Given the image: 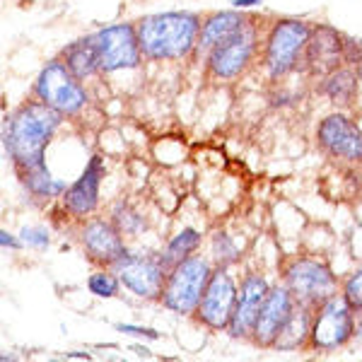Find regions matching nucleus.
Returning <instances> with one entry per match:
<instances>
[{"label":"nucleus","instance_id":"obj_1","mask_svg":"<svg viewBox=\"0 0 362 362\" xmlns=\"http://www.w3.org/2000/svg\"><path fill=\"white\" fill-rule=\"evenodd\" d=\"M63 114L54 107L39 102H29L20 107L5 124L3 138L10 160L15 162L17 172H29L46 165L44 153L49 140L54 138L56 128L61 126Z\"/></svg>","mask_w":362,"mask_h":362},{"label":"nucleus","instance_id":"obj_2","mask_svg":"<svg viewBox=\"0 0 362 362\" xmlns=\"http://www.w3.org/2000/svg\"><path fill=\"white\" fill-rule=\"evenodd\" d=\"M136 32L145 58H184L198 46L201 20L196 13H157L143 17Z\"/></svg>","mask_w":362,"mask_h":362},{"label":"nucleus","instance_id":"obj_3","mask_svg":"<svg viewBox=\"0 0 362 362\" xmlns=\"http://www.w3.org/2000/svg\"><path fill=\"white\" fill-rule=\"evenodd\" d=\"M210 276H213V268L203 256H186L184 261L174 264L167 276L165 290H162L165 307L174 314L198 312Z\"/></svg>","mask_w":362,"mask_h":362},{"label":"nucleus","instance_id":"obj_4","mask_svg":"<svg viewBox=\"0 0 362 362\" xmlns=\"http://www.w3.org/2000/svg\"><path fill=\"white\" fill-rule=\"evenodd\" d=\"M34 92L42 99L44 104L54 107L56 112H61L63 116H73L87 104V95L83 90V85L78 83L70 68L61 61H51L37 78Z\"/></svg>","mask_w":362,"mask_h":362},{"label":"nucleus","instance_id":"obj_5","mask_svg":"<svg viewBox=\"0 0 362 362\" xmlns=\"http://www.w3.org/2000/svg\"><path fill=\"white\" fill-rule=\"evenodd\" d=\"M355 309L346 297H329L321 302L312 321V346L319 350H336L346 346L355 334Z\"/></svg>","mask_w":362,"mask_h":362},{"label":"nucleus","instance_id":"obj_6","mask_svg":"<svg viewBox=\"0 0 362 362\" xmlns=\"http://www.w3.org/2000/svg\"><path fill=\"white\" fill-rule=\"evenodd\" d=\"M285 285L300 305L319 307L336 295V278L324 264L314 259H297L285 268Z\"/></svg>","mask_w":362,"mask_h":362},{"label":"nucleus","instance_id":"obj_7","mask_svg":"<svg viewBox=\"0 0 362 362\" xmlns=\"http://www.w3.org/2000/svg\"><path fill=\"white\" fill-rule=\"evenodd\" d=\"M99 56V68L104 73H116V70L136 68L140 63V42L138 32L133 25H112L99 29L95 37H90Z\"/></svg>","mask_w":362,"mask_h":362},{"label":"nucleus","instance_id":"obj_8","mask_svg":"<svg viewBox=\"0 0 362 362\" xmlns=\"http://www.w3.org/2000/svg\"><path fill=\"white\" fill-rule=\"evenodd\" d=\"M309 37H312V29L302 20H280L273 27L266 49V68L271 78H280L295 68L297 56L302 49H307Z\"/></svg>","mask_w":362,"mask_h":362},{"label":"nucleus","instance_id":"obj_9","mask_svg":"<svg viewBox=\"0 0 362 362\" xmlns=\"http://www.w3.org/2000/svg\"><path fill=\"white\" fill-rule=\"evenodd\" d=\"M167 261L165 256H131L126 254L124 259H119L114 264L116 276L121 278V285H126V290H131L133 295L143 297V300H155L162 297L167 283Z\"/></svg>","mask_w":362,"mask_h":362},{"label":"nucleus","instance_id":"obj_10","mask_svg":"<svg viewBox=\"0 0 362 362\" xmlns=\"http://www.w3.org/2000/svg\"><path fill=\"white\" fill-rule=\"evenodd\" d=\"M237 297H239V290H237L235 280H232L230 273L220 266V271H215L213 276H210V283H208L206 293H203V300H201V305H198V319L215 331L230 329V321L235 317Z\"/></svg>","mask_w":362,"mask_h":362},{"label":"nucleus","instance_id":"obj_11","mask_svg":"<svg viewBox=\"0 0 362 362\" xmlns=\"http://www.w3.org/2000/svg\"><path fill=\"white\" fill-rule=\"evenodd\" d=\"M256 49V29L247 20L232 37H227L223 44H218L208 56V68L215 78H235L247 68Z\"/></svg>","mask_w":362,"mask_h":362},{"label":"nucleus","instance_id":"obj_12","mask_svg":"<svg viewBox=\"0 0 362 362\" xmlns=\"http://www.w3.org/2000/svg\"><path fill=\"white\" fill-rule=\"evenodd\" d=\"M271 293V285L264 276H247L239 288L237 297V307H235V317L230 321V334L235 338H244L249 334H254L256 321H259L261 307H264L266 297Z\"/></svg>","mask_w":362,"mask_h":362},{"label":"nucleus","instance_id":"obj_13","mask_svg":"<svg viewBox=\"0 0 362 362\" xmlns=\"http://www.w3.org/2000/svg\"><path fill=\"white\" fill-rule=\"evenodd\" d=\"M319 143L334 157L350 162L362 160V131L343 114H331L321 121Z\"/></svg>","mask_w":362,"mask_h":362},{"label":"nucleus","instance_id":"obj_14","mask_svg":"<svg viewBox=\"0 0 362 362\" xmlns=\"http://www.w3.org/2000/svg\"><path fill=\"white\" fill-rule=\"evenodd\" d=\"M297 300L290 293V288H271L264 307H261L259 321H256L254 338L259 346H273V341L278 338L280 329L285 326V321L290 319V314L295 312Z\"/></svg>","mask_w":362,"mask_h":362},{"label":"nucleus","instance_id":"obj_15","mask_svg":"<svg viewBox=\"0 0 362 362\" xmlns=\"http://www.w3.org/2000/svg\"><path fill=\"white\" fill-rule=\"evenodd\" d=\"M80 239H83V247L87 254L95 261H99V264L114 266L116 261L128 254L124 239H121V230L114 223L90 220L83 227V232H80Z\"/></svg>","mask_w":362,"mask_h":362},{"label":"nucleus","instance_id":"obj_16","mask_svg":"<svg viewBox=\"0 0 362 362\" xmlns=\"http://www.w3.org/2000/svg\"><path fill=\"white\" fill-rule=\"evenodd\" d=\"M102 177H104L102 157H97V155L90 157V162H87L85 172L80 174V179L63 194V203H66V208L70 213L78 215V218H85V215H90L92 210L97 208Z\"/></svg>","mask_w":362,"mask_h":362},{"label":"nucleus","instance_id":"obj_17","mask_svg":"<svg viewBox=\"0 0 362 362\" xmlns=\"http://www.w3.org/2000/svg\"><path fill=\"white\" fill-rule=\"evenodd\" d=\"M343 37L331 27H319L312 32L307 44V63L314 73H331L338 68L343 58Z\"/></svg>","mask_w":362,"mask_h":362},{"label":"nucleus","instance_id":"obj_18","mask_svg":"<svg viewBox=\"0 0 362 362\" xmlns=\"http://www.w3.org/2000/svg\"><path fill=\"white\" fill-rule=\"evenodd\" d=\"M247 22V17H244L239 10H223V13H215L210 15L206 22H203L201 27V37H198V46L196 49L201 51H213L218 44H223L227 37H232V34L237 32L239 27Z\"/></svg>","mask_w":362,"mask_h":362},{"label":"nucleus","instance_id":"obj_19","mask_svg":"<svg viewBox=\"0 0 362 362\" xmlns=\"http://www.w3.org/2000/svg\"><path fill=\"white\" fill-rule=\"evenodd\" d=\"M307 305H300L297 302L295 312L290 314V319L285 321V326L280 329L278 338L273 341L271 348L283 350V353H290V350H297L302 343L307 341V336H312V314H309Z\"/></svg>","mask_w":362,"mask_h":362},{"label":"nucleus","instance_id":"obj_20","mask_svg":"<svg viewBox=\"0 0 362 362\" xmlns=\"http://www.w3.org/2000/svg\"><path fill=\"white\" fill-rule=\"evenodd\" d=\"M66 66L70 68V73L78 80H85L90 75H95L99 68V56L97 49L92 44V39H83V42H75L66 49Z\"/></svg>","mask_w":362,"mask_h":362},{"label":"nucleus","instance_id":"obj_21","mask_svg":"<svg viewBox=\"0 0 362 362\" xmlns=\"http://www.w3.org/2000/svg\"><path fill=\"white\" fill-rule=\"evenodd\" d=\"M22 181H25L27 189L39 198H56V196L66 194V189H68L66 181L51 177L46 165L29 169V172H22Z\"/></svg>","mask_w":362,"mask_h":362},{"label":"nucleus","instance_id":"obj_22","mask_svg":"<svg viewBox=\"0 0 362 362\" xmlns=\"http://www.w3.org/2000/svg\"><path fill=\"white\" fill-rule=\"evenodd\" d=\"M198 244H201V232L194 230V227H186V230H181L179 235L172 237V242L167 244L165 261L169 266L179 264V261L186 259V256L194 254V251L198 249Z\"/></svg>","mask_w":362,"mask_h":362},{"label":"nucleus","instance_id":"obj_23","mask_svg":"<svg viewBox=\"0 0 362 362\" xmlns=\"http://www.w3.org/2000/svg\"><path fill=\"white\" fill-rule=\"evenodd\" d=\"M355 90H358V78H355L350 70H336V73H331V78L324 83L326 95L341 104H348L350 99H353Z\"/></svg>","mask_w":362,"mask_h":362},{"label":"nucleus","instance_id":"obj_24","mask_svg":"<svg viewBox=\"0 0 362 362\" xmlns=\"http://www.w3.org/2000/svg\"><path fill=\"white\" fill-rule=\"evenodd\" d=\"M119 285H121V278L109 271H97L87 278V290H90L95 297H102V300H109V297H116L119 295Z\"/></svg>","mask_w":362,"mask_h":362},{"label":"nucleus","instance_id":"obj_25","mask_svg":"<svg viewBox=\"0 0 362 362\" xmlns=\"http://www.w3.org/2000/svg\"><path fill=\"white\" fill-rule=\"evenodd\" d=\"M114 225L121 230V235H138L140 230L145 227V220L140 218L136 210H131L126 203L114 208Z\"/></svg>","mask_w":362,"mask_h":362},{"label":"nucleus","instance_id":"obj_26","mask_svg":"<svg viewBox=\"0 0 362 362\" xmlns=\"http://www.w3.org/2000/svg\"><path fill=\"white\" fill-rule=\"evenodd\" d=\"M237 254H239V249H237V244L232 242V237H227L225 232H215V237H213V256L218 259V264L220 266L232 264V261H237Z\"/></svg>","mask_w":362,"mask_h":362},{"label":"nucleus","instance_id":"obj_27","mask_svg":"<svg viewBox=\"0 0 362 362\" xmlns=\"http://www.w3.org/2000/svg\"><path fill=\"white\" fill-rule=\"evenodd\" d=\"M343 297L350 302V307H353L355 312H362V266L346 280Z\"/></svg>","mask_w":362,"mask_h":362},{"label":"nucleus","instance_id":"obj_28","mask_svg":"<svg viewBox=\"0 0 362 362\" xmlns=\"http://www.w3.org/2000/svg\"><path fill=\"white\" fill-rule=\"evenodd\" d=\"M20 237H22V244H27V247H32V249H46L51 244V237L44 227H25V230L20 232Z\"/></svg>","mask_w":362,"mask_h":362},{"label":"nucleus","instance_id":"obj_29","mask_svg":"<svg viewBox=\"0 0 362 362\" xmlns=\"http://www.w3.org/2000/svg\"><path fill=\"white\" fill-rule=\"evenodd\" d=\"M116 331L128 334V336H136V338H150V341H157V338H160V331L143 329V326H133V324H116Z\"/></svg>","mask_w":362,"mask_h":362},{"label":"nucleus","instance_id":"obj_30","mask_svg":"<svg viewBox=\"0 0 362 362\" xmlns=\"http://www.w3.org/2000/svg\"><path fill=\"white\" fill-rule=\"evenodd\" d=\"M0 244L10 249H20V239H15L8 230H0Z\"/></svg>","mask_w":362,"mask_h":362},{"label":"nucleus","instance_id":"obj_31","mask_svg":"<svg viewBox=\"0 0 362 362\" xmlns=\"http://www.w3.org/2000/svg\"><path fill=\"white\" fill-rule=\"evenodd\" d=\"M264 0H232L237 10H244V8H254V5H261Z\"/></svg>","mask_w":362,"mask_h":362},{"label":"nucleus","instance_id":"obj_32","mask_svg":"<svg viewBox=\"0 0 362 362\" xmlns=\"http://www.w3.org/2000/svg\"><path fill=\"white\" fill-rule=\"evenodd\" d=\"M66 358H78V360H90L92 355L90 353H78V350H75V353H68Z\"/></svg>","mask_w":362,"mask_h":362},{"label":"nucleus","instance_id":"obj_33","mask_svg":"<svg viewBox=\"0 0 362 362\" xmlns=\"http://www.w3.org/2000/svg\"><path fill=\"white\" fill-rule=\"evenodd\" d=\"M133 350H136V355H140V358H150V350L143 348V346H133Z\"/></svg>","mask_w":362,"mask_h":362}]
</instances>
